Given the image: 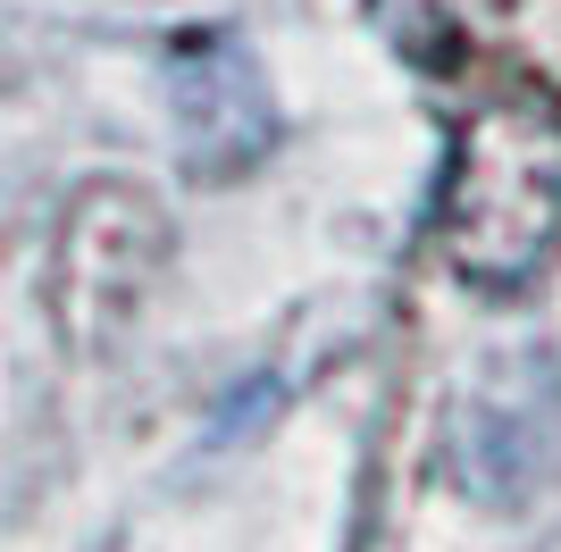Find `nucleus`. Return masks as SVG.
I'll return each instance as SVG.
<instances>
[{"label":"nucleus","instance_id":"obj_1","mask_svg":"<svg viewBox=\"0 0 561 552\" xmlns=\"http://www.w3.org/2000/svg\"><path fill=\"white\" fill-rule=\"evenodd\" d=\"M453 276L486 294H528L561 260V101L545 84H494L453 126L436 202Z\"/></svg>","mask_w":561,"mask_h":552}]
</instances>
